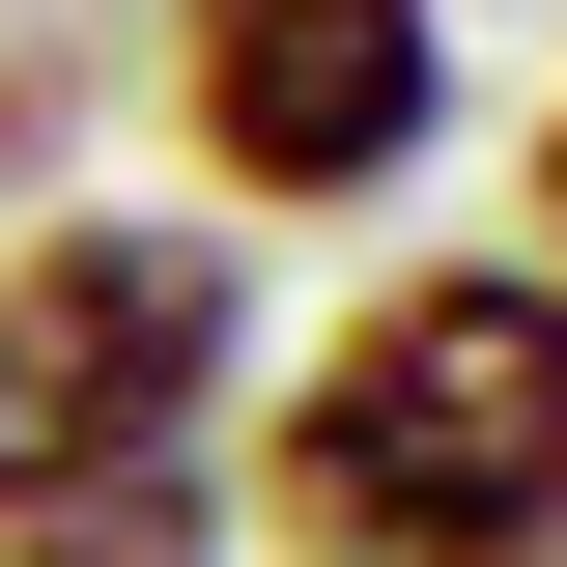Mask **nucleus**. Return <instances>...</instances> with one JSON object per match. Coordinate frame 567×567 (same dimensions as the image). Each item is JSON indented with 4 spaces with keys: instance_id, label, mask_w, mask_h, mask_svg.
Wrapping results in <instances>:
<instances>
[{
    "instance_id": "nucleus-4",
    "label": "nucleus",
    "mask_w": 567,
    "mask_h": 567,
    "mask_svg": "<svg viewBox=\"0 0 567 567\" xmlns=\"http://www.w3.org/2000/svg\"><path fill=\"white\" fill-rule=\"evenodd\" d=\"M0 567H227V483H114V511H0Z\"/></svg>"
},
{
    "instance_id": "nucleus-1",
    "label": "nucleus",
    "mask_w": 567,
    "mask_h": 567,
    "mask_svg": "<svg viewBox=\"0 0 567 567\" xmlns=\"http://www.w3.org/2000/svg\"><path fill=\"white\" fill-rule=\"evenodd\" d=\"M256 567H567V256H369L227 398Z\"/></svg>"
},
{
    "instance_id": "nucleus-3",
    "label": "nucleus",
    "mask_w": 567,
    "mask_h": 567,
    "mask_svg": "<svg viewBox=\"0 0 567 567\" xmlns=\"http://www.w3.org/2000/svg\"><path fill=\"white\" fill-rule=\"evenodd\" d=\"M142 114L199 227H369L454 142V0H142Z\"/></svg>"
},
{
    "instance_id": "nucleus-5",
    "label": "nucleus",
    "mask_w": 567,
    "mask_h": 567,
    "mask_svg": "<svg viewBox=\"0 0 567 567\" xmlns=\"http://www.w3.org/2000/svg\"><path fill=\"white\" fill-rule=\"evenodd\" d=\"M511 256H567V85H539V142H511Z\"/></svg>"
},
{
    "instance_id": "nucleus-2",
    "label": "nucleus",
    "mask_w": 567,
    "mask_h": 567,
    "mask_svg": "<svg viewBox=\"0 0 567 567\" xmlns=\"http://www.w3.org/2000/svg\"><path fill=\"white\" fill-rule=\"evenodd\" d=\"M227 398H256V227H199V199H29L0 227V511L227 483Z\"/></svg>"
}]
</instances>
